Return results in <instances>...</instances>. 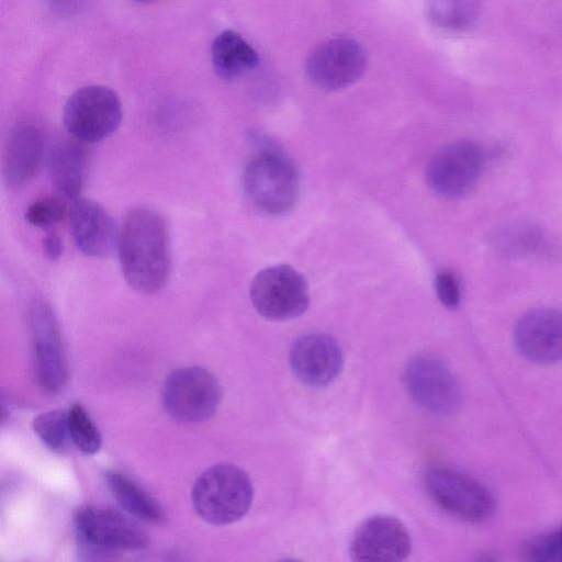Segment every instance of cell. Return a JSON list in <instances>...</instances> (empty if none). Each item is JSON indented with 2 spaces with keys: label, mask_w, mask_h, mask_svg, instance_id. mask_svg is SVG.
I'll use <instances>...</instances> for the list:
<instances>
[{
  "label": "cell",
  "mask_w": 562,
  "mask_h": 562,
  "mask_svg": "<svg viewBox=\"0 0 562 562\" xmlns=\"http://www.w3.org/2000/svg\"><path fill=\"white\" fill-rule=\"evenodd\" d=\"M117 251L123 277L135 291L154 294L168 282L170 234L159 212L144 206L131 210L119 229Z\"/></svg>",
  "instance_id": "cell-1"
},
{
  "label": "cell",
  "mask_w": 562,
  "mask_h": 562,
  "mask_svg": "<svg viewBox=\"0 0 562 562\" xmlns=\"http://www.w3.org/2000/svg\"><path fill=\"white\" fill-rule=\"evenodd\" d=\"M192 504L209 524L223 526L241 519L250 509L254 487L240 468L220 463L203 471L192 487Z\"/></svg>",
  "instance_id": "cell-2"
},
{
  "label": "cell",
  "mask_w": 562,
  "mask_h": 562,
  "mask_svg": "<svg viewBox=\"0 0 562 562\" xmlns=\"http://www.w3.org/2000/svg\"><path fill=\"white\" fill-rule=\"evenodd\" d=\"M241 184L248 200L270 215L291 211L300 194L295 165L274 148H263L249 159L243 171Z\"/></svg>",
  "instance_id": "cell-3"
},
{
  "label": "cell",
  "mask_w": 562,
  "mask_h": 562,
  "mask_svg": "<svg viewBox=\"0 0 562 562\" xmlns=\"http://www.w3.org/2000/svg\"><path fill=\"white\" fill-rule=\"evenodd\" d=\"M222 400L220 382L201 367H186L172 371L162 387V404L173 419L182 423H202L212 418Z\"/></svg>",
  "instance_id": "cell-4"
},
{
  "label": "cell",
  "mask_w": 562,
  "mask_h": 562,
  "mask_svg": "<svg viewBox=\"0 0 562 562\" xmlns=\"http://www.w3.org/2000/svg\"><path fill=\"white\" fill-rule=\"evenodd\" d=\"M425 487L437 506L468 522L485 521L496 509V501L486 486L452 469L428 470L425 474Z\"/></svg>",
  "instance_id": "cell-5"
},
{
  "label": "cell",
  "mask_w": 562,
  "mask_h": 562,
  "mask_svg": "<svg viewBox=\"0 0 562 562\" xmlns=\"http://www.w3.org/2000/svg\"><path fill=\"white\" fill-rule=\"evenodd\" d=\"M122 121L117 93L104 86H86L75 91L64 108V124L77 140L95 143L114 133Z\"/></svg>",
  "instance_id": "cell-6"
},
{
  "label": "cell",
  "mask_w": 562,
  "mask_h": 562,
  "mask_svg": "<svg viewBox=\"0 0 562 562\" xmlns=\"http://www.w3.org/2000/svg\"><path fill=\"white\" fill-rule=\"evenodd\" d=\"M74 525L82 548L92 552L139 551L149 543L137 524L110 507L82 506L74 514Z\"/></svg>",
  "instance_id": "cell-7"
},
{
  "label": "cell",
  "mask_w": 562,
  "mask_h": 562,
  "mask_svg": "<svg viewBox=\"0 0 562 562\" xmlns=\"http://www.w3.org/2000/svg\"><path fill=\"white\" fill-rule=\"evenodd\" d=\"M249 295L255 310L270 321L299 317L310 303L304 277L289 265L259 271L251 281Z\"/></svg>",
  "instance_id": "cell-8"
},
{
  "label": "cell",
  "mask_w": 562,
  "mask_h": 562,
  "mask_svg": "<svg viewBox=\"0 0 562 562\" xmlns=\"http://www.w3.org/2000/svg\"><path fill=\"white\" fill-rule=\"evenodd\" d=\"M27 324L38 383L46 392L58 393L68 381V361L60 327L50 305L42 299L32 301Z\"/></svg>",
  "instance_id": "cell-9"
},
{
  "label": "cell",
  "mask_w": 562,
  "mask_h": 562,
  "mask_svg": "<svg viewBox=\"0 0 562 562\" xmlns=\"http://www.w3.org/2000/svg\"><path fill=\"white\" fill-rule=\"evenodd\" d=\"M484 167L481 148L471 140H458L440 149L426 167V182L436 194L457 199L471 192Z\"/></svg>",
  "instance_id": "cell-10"
},
{
  "label": "cell",
  "mask_w": 562,
  "mask_h": 562,
  "mask_svg": "<svg viewBox=\"0 0 562 562\" xmlns=\"http://www.w3.org/2000/svg\"><path fill=\"white\" fill-rule=\"evenodd\" d=\"M403 379L409 396L426 411L446 416L459 409V383L441 360L417 356L407 362Z\"/></svg>",
  "instance_id": "cell-11"
},
{
  "label": "cell",
  "mask_w": 562,
  "mask_h": 562,
  "mask_svg": "<svg viewBox=\"0 0 562 562\" xmlns=\"http://www.w3.org/2000/svg\"><path fill=\"white\" fill-rule=\"evenodd\" d=\"M366 65L364 49L357 41L337 37L312 50L306 61V74L316 87L338 90L356 82L364 72Z\"/></svg>",
  "instance_id": "cell-12"
},
{
  "label": "cell",
  "mask_w": 562,
  "mask_h": 562,
  "mask_svg": "<svg viewBox=\"0 0 562 562\" xmlns=\"http://www.w3.org/2000/svg\"><path fill=\"white\" fill-rule=\"evenodd\" d=\"M412 551L406 526L396 517L374 515L352 535L349 553L353 561H403Z\"/></svg>",
  "instance_id": "cell-13"
},
{
  "label": "cell",
  "mask_w": 562,
  "mask_h": 562,
  "mask_svg": "<svg viewBox=\"0 0 562 562\" xmlns=\"http://www.w3.org/2000/svg\"><path fill=\"white\" fill-rule=\"evenodd\" d=\"M290 366L296 378L312 387L333 383L344 367V356L335 338L313 333L299 337L290 349Z\"/></svg>",
  "instance_id": "cell-14"
},
{
  "label": "cell",
  "mask_w": 562,
  "mask_h": 562,
  "mask_svg": "<svg viewBox=\"0 0 562 562\" xmlns=\"http://www.w3.org/2000/svg\"><path fill=\"white\" fill-rule=\"evenodd\" d=\"M518 352L528 361L548 366L562 360V312L536 308L525 313L514 329Z\"/></svg>",
  "instance_id": "cell-15"
},
{
  "label": "cell",
  "mask_w": 562,
  "mask_h": 562,
  "mask_svg": "<svg viewBox=\"0 0 562 562\" xmlns=\"http://www.w3.org/2000/svg\"><path fill=\"white\" fill-rule=\"evenodd\" d=\"M69 227L81 252L106 258L117 249L119 231L108 211L98 202L77 198L68 211Z\"/></svg>",
  "instance_id": "cell-16"
},
{
  "label": "cell",
  "mask_w": 562,
  "mask_h": 562,
  "mask_svg": "<svg viewBox=\"0 0 562 562\" xmlns=\"http://www.w3.org/2000/svg\"><path fill=\"white\" fill-rule=\"evenodd\" d=\"M44 153L43 135L31 122L18 123L10 132L3 151L2 176L10 188L30 181L40 168Z\"/></svg>",
  "instance_id": "cell-17"
},
{
  "label": "cell",
  "mask_w": 562,
  "mask_h": 562,
  "mask_svg": "<svg viewBox=\"0 0 562 562\" xmlns=\"http://www.w3.org/2000/svg\"><path fill=\"white\" fill-rule=\"evenodd\" d=\"M48 169L58 191L75 200L80 196L86 177V151L76 140L56 143L48 155Z\"/></svg>",
  "instance_id": "cell-18"
},
{
  "label": "cell",
  "mask_w": 562,
  "mask_h": 562,
  "mask_svg": "<svg viewBox=\"0 0 562 562\" xmlns=\"http://www.w3.org/2000/svg\"><path fill=\"white\" fill-rule=\"evenodd\" d=\"M211 59L215 72L226 80L244 76L259 61L254 47L240 34L231 30L221 32L214 38Z\"/></svg>",
  "instance_id": "cell-19"
},
{
  "label": "cell",
  "mask_w": 562,
  "mask_h": 562,
  "mask_svg": "<svg viewBox=\"0 0 562 562\" xmlns=\"http://www.w3.org/2000/svg\"><path fill=\"white\" fill-rule=\"evenodd\" d=\"M104 477L113 497L130 515L155 525L166 520L165 512L158 501L126 474L110 470Z\"/></svg>",
  "instance_id": "cell-20"
},
{
  "label": "cell",
  "mask_w": 562,
  "mask_h": 562,
  "mask_svg": "<svg viewBox=\"0 0 562 562\" xmlns=\"http://www.w3.org/2000/svg\"><path fill=\"white\" fill-rule=\"evenodd\" d=\"M477 0H428V15L438 26L460 31L474 21Z\"/></svg>",
  "instance_id": "cell-21"
},
{
  "label": "cell",
  "mask_w": 562,
  "mask_h": 562,
  "mask_svg": "<svg viewBox=\"0 0 562 562\" xmlns=\"http://www.w3.org/2000/svg\"><path fill=\"white\" fill-rule=\"evenodd\" d=\"M35 434L53 451L64 453L71 441L68 411L54 409L37 415L32 423Z\"/></svg>",
  "instance_id": "cell-22"
},
{
  "label": "cell",
  "mask_w": 562,
  "mask_h": 562,
  "mask_svg": "<svg viewBox=\"0 0 562 562\" xmlns=\"http://www.w3.org/2000/svg\"><path fill=\"white\" fill-rule=\"evenodd\" d=\"M68 424L71 442L83 453L93 454L101 447V436L80 404H74L68 409Z\"/></svg>",
  "instance_id": "cell-23"
},
{
  "label": "cell",
  "mask_w": 562,
  "mask_h": 562,
  "mask_svg": "<svg viewBox=\"0 0 562 562\" xmlns=\"http://www.w3.org/2000/svg\"><path fill=\"white\" fill-rule=\"evenodd\" d=\"M526 555L536 562H562V525L535 538Z\"/></svg>",
  "instance_id": "cell-24"
},
{
  "label": "cell",
  "mask_w": 562,
  "mask_h": 562,
  "mask_svg": "<svg viewBox=\"0 0 562 562\" xmlns=\"http://www.w3.org/2000/svg\"><path fill=\"white\" fill-rule=\"evenodd\" d=\"M65 214V207L56 198H42L33 201L25 210V220L29 224L40 228H47L57 224Z\"/></svg>",
  "instance_id": "cell-25"
},
{
  "label": "cell",
  "mask_w": 562,
  "mask_h": 562,
  "mask_svg": "<svg viewBox=\"0 0 562 562\" xmlns=\"http://www.w3.org/2000/svg\"><path fill=\"white\" fill-rule=\"evenodd\" d=\"M538 243L535 231L526 226H512L505 229L497 238L501 251L507 255H519L529 251Z\"/></svg>",
  "instance_id": "cell-26"
},
{
  "label": "cell",
  "mask_w": 562,
  "mask_h": 562,
  "mask_svg": "<svg viewBox=\"0 0 562 562\" xmlns=\"http://www.w3.org/2000/svg\"><path fill=\"white\" fill-rule=\"evenodd\" d=\"M435 289L439 301L448 308L454 310L461 300L458 278L451 271H440L436 276Z\"/></svg>",
  "instance_id": "cell-27"
},
{
  "label": "cell",
  "mask_w": 562,
  "mask_h": 562,
  "mask_svg": "<svg viewBox=\"0 0 562 562\" xmlns=\"http://www.w3.org/2000/svg\"><path fill=\"white\" fill-rule=\"evenodd\" d=\"M43 250L48 259L57 260L63 251L59 237L54 233L47 234L43 239Z\"/></svg>",
  "instance_id": "cell-28"
},
{
  "label": "cell",
  "mask_w": 562,
  "mask_h": 562,
  "mask_svg": "<svg viewBox=\"0 0 562 562\" xmlns=\"http://www.w3.org/2000/svg\"><path fill=\"white\" fill-rule=\"evenodd\" d=\"M132 1L138 2V3H149V2L157 1V0H132Z\"/></svg>",
  "instance_id": "cell-29"
}]
</instances>
